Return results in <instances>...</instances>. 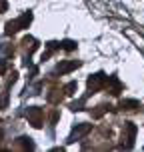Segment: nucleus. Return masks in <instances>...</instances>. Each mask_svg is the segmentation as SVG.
Masks as SVG:
<instances>
[{
  "mask_svg": "<svg viewBox=\"0 0 144 152\" xmlns=\"http://www.w3.org/2000/svg\"><path fill=\"white\" fill-rule=\"evenodd\" d=\"M18 30H20V28H18V22H16V20H14V22H6V30H4V32H6L8 36L14 34V32H18Z\"/></svg>",
  "mask_w": 144,
  "mask_h": 152,
  "instance_id": "7",
  "label": "nucleus"
},
{
  "mask_svg": "<svg viewBox=\"0 0 144 152\" xmlns=\"http://www.w3.org/2000/svg\"><path fill=\"white\" fill-rule=\"evenodd\" d=\"M90 124H80V126H78V128L74 130V132H72V136L68 138V142H74L76 138H80V136H84V134H86V132H90Z\"/></svg>",
  "mask_w": 144,
  "mask_h": 152,
  "instance_id": "2",
  "label": "nucleus"
},
{
  "mask_svg": "<svg viewBox=\"0 0 144 152\" xmlns=\"http://www.w3.org/2000/svg\"><path fill=\"white\" fill-rule=\"evenodd\" d=\"M78 66H80V62H78V60H74V62H66V64H60V66H58V72H60V74H64V72H70V70L78 68Z\"/></svg>",
  "mask_w": 144,
  "mask_h": 152,
  "instance_id": "5",
  "label": "nucleus"
},
{
  "mask_svg": "<svg viewBox=\"0 0 144 152\" xmlns=\"http://www.w3.org/2000/svg\"><path fill=\"white\" fill-rule=\"evenodd\" d=\"M60 48H64V50H74L76 42H74V40H64V42L60 44Z\"/></svg>",
  "mask_w": 144,
  "mask_h": 152,
  "instance_id": "8",
  "label": "nucleus"
},
{
  "mask_svg": "<svg viewBox=\"0 0 144 152\" xmlns=\"http://www.w3.org/2000/svg\"><path fill=\"white\" fill-rule=\"evenodd\" d=\"M102 82H104V74H102V72H98V74L90 76V78H88V88H90V92L98 90Z\"/></svg>",
  "mask_w": 144,
  "mask_h": 152,
  "instance_id": "1",
  "label": "nucleus"
},
{
  "mask_svg": "<svg viewBox=\"0 0 144 152\" xmlns=\"http://www.w3.org/2000/svg\"><path fill=\"white\" fill-rule=\"evenodd\" d=\"M16 22H18V28H20V30H22V28H28V24L32 22V12H24Z\"/></svg>",
  "mask_w": 144,
  "mask_h": 152,
  "instance_id": "4",
  "label": "nucleus"
},
{
  "mask_svg": "<svg viewBox=\"0 0 144 152\" xmlns=\"http://www.w3.org/2000/svg\"><path fill=\"white\" fill-rule=\"evenodd\" d=\"M74 90H76V82L66 84V94H74Z\"/></svg>",
  "mask_w": 144,
  "mask_h": 152,
  "instance_id": "9",
  "label": "nucleus"
},
{
  "mask_svg": "<svg viewBox=\"0 0 144 152\" xmlns=\"http://www.w3.org/2000/svg\"><path fill=\"white\" fill-rule=\"evenodd\" d=\"M120 108L122 110H136V108H140V104H138V100H122Z\"/></svg>",
  "mask_w": 144,
  "mask_h": 152,
  "instance_id": "6",
  "label": "nucleus"
},
{
  "mask_svg": "<svg viewBox=\"0 0 144 152\" xmlns=\"http://www.w3.org/2000/svg\"><path fill=\"white\" fill-rule=\"evenodd\" d=\"M28 118L32 120V126L40 128V108L38 106H32L30 110H28Z\"/></svg>",
  "mask_w": 144,
  "mask_h": 152,
  "instance_id": "3",
  "label": "nucleus"
}]
</instances>
